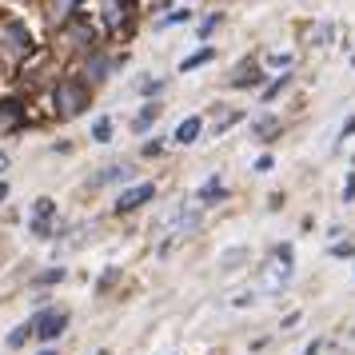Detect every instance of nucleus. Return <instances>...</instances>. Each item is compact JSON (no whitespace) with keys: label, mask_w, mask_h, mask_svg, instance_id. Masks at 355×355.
Returning <instances> with one entry per match:
<instances>
[{"label":"nucleus","mask_w":355,"mask_h":355,"mask_svg":"<svg viewBox=\"0 0 355 355\" xmlns=\"http://www.w3.org/2000/svg\"><path fill=\"white\" fill-rule=\"evenodd\" d=\"M200 224V216L196 211H184V204H176V208L160 211L156 220H152V236H184V232H192V227Z\"/></svg>","instance_id":"nucleus-1"},{"label":"nucleus","mask_w":355,"mask_h":355,"mask_svg":"<svg viewBox=\"0 0 355 355\" xmlns=\"http://www.w3.org/2000/svg\"><path fill=\"white\" fill-rule=\"evenodd\" d=\"M291 279V248H279L268 263H263V275H259V288L263 291H279Z\"/></svg>","instance_id":"nucleus-2"},{"label":"nucleus","mask_w":355,"mask_h":355,"mask_svg":"<svg viewBox=\"0 0 355 355\" xmlns=\"http://www.w3.org/2000/svg\"><path fill=\"white\" fill-rule=\"evenodd\" d=\"M56 108H60V116H80L88 108V84L60 80L56 84Z\"/></svg>","instance_id":"nucleus-3"},{"label":"nucleus","mask_w":355,"mask_h":355,"mask_svg":"<svg viewBox=\"0 0 355 355\" xmlns=\"http://www.w3.org/2000/svg\"><path fill=\"white\" fill-rule=\"evenodd\" d=\"M64 323H68L64 311H40V315L33 320V336H40V339H56L60 331H64Z\"/></svg>","instance_id":"nucleus-4"},{"label":"nucleus","mask_w":355,"mask_h":355,"mask_svg":"<svg viewBox=\"0 0 355 355\" xmlns=\"http://www.w3.org/2000/svg\"><path fill=\"white\" fill-rule=\"evenodd\" d=\"M152 196H156V188H152V184H136V188H128V192H120L116 211H136L140 204H148Z\"/></svg>","instance_id":"nucleus-5"},{"label":"nucleus","mask_w":355,"mask_h":355,"mask_svg":"<svg viewBox=\"0 0 355 355\" xmlns=\"http://www.w3.org/2000/svg\"><path fill=\"white\" fill-rule=\"evenodd\" d=\"M4 40H8V49L12 52H28L33 49V36H28V28H24L20 20H8V24H4Z\"/></svg>","instance_id":"nucleus-6"},{"label":"nucleus","mask_w":355,"mask_h":355,"mask_svg":"<svg viewBox=\"0 0 355 355\" xmlns=\"http://www.w3.org/2000/svg\"><path fill=\"white\" fill-rule=\"evenodd\" d=\"M24 124V104L17 100H0V132H12Z\"/></svg>","instance_id":"nucleus-7"},{"label":"nucleus","mask_w":355,"mask_h":355,"mask_svg":"<svg viewBox=\"0 0 355 355\" xmlns=\"http://www.w3.org/2000/svg\"><path fill=\"white\" fill-rule=\"evenodd\" d=\"M52 208H56V204H52L49 196H40V200H36V220H33V232L36 236H44V240H49V216H52Z\"/></svg>","instance_id":"nucleus-8"},{"label":"nucleus","mask_w":355,"mask_h":355,"mask_svg":"<svg viewBox=\"0 0 355 355\" xmlns=\"http://www.w3.org/2000/svg\"><path fill=\"white\" fill-rule=\"evenodd\" d=\"M200 128H204V120L200 116H188V120H180V128H176V144H196V136H200Z\"/></svg>","instance_id":"nucleus-9"},{"label":"nucleus","mask_w":355,"mask_h":355,"mask_svg":"<svg viewBox=\"0 0 355 355\" xmlns=\"http://www.w3.org/2000/svg\"><path fill=\"white\" fill-rule=\"evenodd\" d=\"M124 8H132L128 0H104V20H108V28H120V24L128 20Z\"/></svg>","instance_id":"nucleus-10"},{"label":"nucleus","mask_w":355,"mask_h":355,"mask_svg":"<svg viewBox=\"0 0 355 355\" xmlns=\"http://www.w3.org/2000/svg\"><path fill=\"white\" fill-rule=\"evenodd\" d=\"M252 84H259V72L252 64L236 68V76H232V88H252Z\"/></svg>","instance_id":"nucleus-11"},{"label":"nucleus","mask_w":355,"mask_h":355,"mask_svg":"<svg viewBox=\"0 0 355 355\" xmlns=\"http://www.w3.org/2000/svg\"><path fill=\"white\" fill-rule=\"evenodd\" d=\"M132 176V168L128 164H112V168H104L96 176V184H116V180H128Z\"/></svg>","instance_id":"nucleus-12"},{"label":"nucleus","mask_w":355,"mask_h":355,"mask_svg":"<svg viewBox=\"0 0 355 355\" xmlns=\"http://www.w3.org/2000/svg\"><path fill=\"white\" fill-rule=\"evenodd\" d=\"M92 140H96V144H108V140H112V120H108V116H100L96 124H92Z\"/></svg>","instance_id":"nucleus-13"},{"label":"nucleus","mask_w":355,"mask_h":355,"mask_svg":"<svg viewBox=\"0 0 355 355\" xmlns=\"http://www.w3.org/2000/svg\"><path fill=\"white\" fill-rule=\"evenodd\" d=\"M156 116H160V108H156V104H148L144 112H140L136 120H132V128H136V132H144L148 124H156Z\"/></svg>","instance_id":"nucleus-14"},{"label":"nucleus","mask_w":355,"mask_h":355,"mask_svg":"<svg viewBox=\"0 0 355 355\" xmlns=\"http://www.w3.org/2000/svg\"><path fill=\"white\" fill-rule=\"evenodd\" d=\"M208 60H211V49H200V52H196V56H188V60H184V64H180V68H184V72H192V68L208 64Z\"/></svg>","instance_id":"nucleus-15"},{"label":"nucleus","mask_w":355,"mask_h":355,"mask_svg":"<svg viewBox=\"0 0 355 355\" xmlns=\"http://www.w3.org/2000/svg\"><path fill=\"white\" fill-rule=\"evenodd\" d=\"M28 336H33V323H20L17 331H8V347H20Z\"/></svg>","instance_id":"nucleus-16"},{"label":"nucleus","mask_w":355,"mask_h":355,"mask_svg":"<svg viewBox=\"0 0 355 355\" xmlns=\"http://www.w3.org/2000/svg\"><path fill=\"white\" fill-rule=\"evenodd\" d=\"M220 196H224V184H220V180H208V184L200 188V200H220Z\"/></svg>","instance_id":"nucleus-17"},{"label":"nucleus","mask_w":355,"mask_h":355,"mask_svg":"<svg viewBox=\"0 0 355 355\" xmlns=\"http://www.w3.org/2000/svg\"><path fill=\"white\" fill-rule=\"evenodd\" d=\"M288 84H291V76H279L275 84H268V88H263V100H275L279 92H284V88H288Z\"/></svg>","instance_id":"nucleus-18"},{"label":"nucleus","mask_w":355,"mask_h":355,"mask_svg":"<svg viewBox=\"0 0 355 355\" xmlns=\"http://www.w3.org/2000/svg\"><path fill=\"white\" fill-rule=\"evenodd\" d=\"M76 4H80V0H52V12H56V17H68Z\"/></svg>","instance_id":"nucleus-19"},{"label":"nucleus","mask_w":355,"mask_h":355,"mask_svg":"<svg viewBox=\"0 0 355 355\" xmlns=\"http://www.w3.org/2000/svg\"><path fill=\"white\" fill-rule=\"evenodd\" d=\"M180 20H192V12H188V8H180V12H168V17L160 20V28H168V24H180Z\"/></svg>","instance_id":"nucleus-20"},{"label":"nucleus","mask_w":355,"mask_h":355,"mask_svg":"<svg viewBox=\"0 0 355 355\" xmlns=\"http://www.w3.org/2000/svg\"><path fill=\"white\" fill-rule=\"evenodd\" d=\"M268 64H272V68H291V56H288V52H272V56H268Z\"/></svg>","instance_id":"nucleus-21"},{"label":"nucleus","mask_w":355,"mask_h":355,"mask_svg":"<svg viewBox=\"0 0 355 355\" xmlns=\"http://www.w3.org/2000/svg\"><path fill=\"white\" fill-rule=\"evenodd\" d=\"M56 279H64V268H56V272H44V275H40V284H56Z\"/></svg>","instance_id":"nucleus-22"},{"label":"nucleus","mask_w":355,"mask_h":355,"mask_svg":"<svg viewBox=\"0 0 355 355\" xmlns=\"http://www.w3.org/2000/svg\"><path fill=\"white\" fill-rule=\"evenodd\" d=\"M327 36H331V28H327V24H315V28H311V40H327Z\"/></svg>","instance_id":"nucleus-23"},{"label":"nucleus","mask_w":355,"mask_h":355,"mask_svg":"<svg viewBox=\"0 0 355 355\" xmlns=\"http://www.w3.org/2000/svg\"><path fill=\"white\" fill-rule=\"evenodd\" d=\"M343 200H347V204H352V200H355V172H352V176H347V188H343Z\"/></svg>","instance_id":"nucleus-24"},{"label":"nucleus","mask_w":355,"mask_h":355,"mask_svg":"<svg viewBox=\"0 0 355 355\" xmlns=\"http://www.w3.org/2000/svg\"><path fill=\"white\" fill-rule=\"evenodd\" d=\"M4 168H8V156H4V152H0V172H4Z\"/></svg>","instance_id":"nucleus-25"},{"label":"nucleus","mask_w":355,"mask_h":355,"mask_svg":"<svg viewBox=\"0 0 355 355\" xmlns=\"http://www.w3.org/2000/svg\"><path fill=\"white\" fill-rule=\"evenodd\" d=\"M4 196H8V188H4V184H0V200H4Z\"/></svg>","instance_id":"nucleus-26"},{"label":"nucleus","mask_w":355,"mask_h":355,"mask_svg":"<svg viewBox=\"0 0 355 355\" xmlns=\"http://www.w3.org/2000/svg\"><path fill=\"white\" fill-rule=\"evenodd\" d=\"M184 4H192V0H184Z\"/></svg>","instance_id":"nucleus-27"},{"label":"nucleus","mask_w":355,"mask_h":355,"mask_svg":"<svg viewBox=\"0 0 355 355\" xmlns=\"http://www.w3.org/2000/svg\"><path fill=\"white\" fill-rule=\"evenodd\" d=\"M352 64H355V56H352Z\"/></svg>","instance_id":"nucleus-28"},{"label":"nucleus","mask_w":355,"mask_h":355,"mask_svg":"<svg viewBox=\"0 0 355 355\" xmlns=\"http://www.w3.org/2000/svg\"><path fill=\"white\" fill-rule=\"evenodd\" d=\"M44 355H52V352H44Z\"/></svg>","instance_id":"nucleus-29"}]
</instances>
